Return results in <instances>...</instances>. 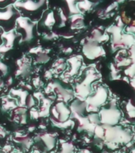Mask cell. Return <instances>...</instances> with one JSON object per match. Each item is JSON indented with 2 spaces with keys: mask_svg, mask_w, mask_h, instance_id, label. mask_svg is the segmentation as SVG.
<instances>
[{
  "mask_svg": "<svg viewBox=\"0 0 135 153\" xmlns=\"http://www.w3.org/2000/svg\"><path fill=\"white\" fill-rule=\"evenodd\" d=\"M14 6L21 17L37 22L47 10L48 0H17Z\"/></svg>",
  "mask_w": 135,
  "mask_h": 153,
  "instance_id": "1",
  "label": "cell"
},
{
  "mask_svg": "<svg viewBox=\"0 0 135 153\" xmlns=\"http://www.w3.org/2000/svg\"><path fill=\"white\" fill-rule=\"evenodd\" d=\"M20 17L21 14L14 5L0 8V28L4 33H9L14 30L16 26L17 20Z\"/></svg>",
  "mask_w": 135,
  "mask_h": 153,
  "instance_id": "2",
  "label": "cell"
},
{
  "mask_svg": "<svg viewBox=\"0 0 135 153\" xmlns=\"http://www.w3.org/2000/svg\"><path fill=\"white\" fill-rule=\"evenodd\" d=\"M37 24L36 22L30 21V19L20 17L17 20L15 30L16 33H19L21 36V38L24 42H30L35 38L37 32Z\"/></svg>",
  "mask_w": 135,
  "mask_h": 153,
  "instance_id": "3",
  "label": "cell"
},
{
  "mask_svg": "<svg viewBox=\"0 0 135 153\" xmlns=\"http://www.w3.org/2000/svg\"><path fill=\"white\" fill-rule=\"evenodd\" d=\"M70 110L63 102H59L51 108V116L57 122L65 121L69 117Z\"/></svg>",
  "mask_w": 135,
  "mask_h": 153,
  "instance_id": "4",
  "label": "cell"
},
{
  "mask_svg": "<svg viewBox=\"0 0 135 153\" xmlns=\"http://www.w3.org/2000/svg\"><path fill=\"white\" fill-rule=\"evenodd\" d=\"M119 112L115 108L104 110L102 112V122L107 124H115L119 120Z\"/></svg>",
  "mask_w": 135,
  "mask_h": 153,
  "instance_id": "5",
  "label": "cell"
},
{
  "mask_svg": "<svg viewBox=\"0 0 135 153\" xmlns=\"http://www.w3.org/2000/svg\"><path fill=\"white\" fill-rule=\"evenodd\" d=\"M16 1L17 0H0V8H5L10 5H14Z\"/></svg>",
  "mask_w": 135,
  "mask_h": 153,
  "instance_id": "6",
  "label": "cell"
},
{
  "mask_svg": "<svg viewBox=\"0 0 135 153\" xmlns=\"http://www.w3.org/2000/svg\"><path fill=\"white\" fill-rule=\"evenodd\" d=\"M3 33H4L3 30L0 28V45H2V34H3Z\"/></svg>",
  "mask_w": 135,
  "mask_h": 153,
  "instance_id": "7",
  "label": "cell"
},
{
  "mask_svg": "<svg viewBox=\"0 0 135 153\" xmlns=\"http://www.w3.org/2000/svg\"><path fill=\"white\" fill-rule=\"evenodd\" d=\"M86 1H88V2H90L91 4H93V3H97L98 2H100V0H86Z\"/></svg>",
  "mask_w": 135,
  "mask_h": 153,
  "instance_id": "8",
  "label": "cell"
},
{
  "mask_svg": "<svg viewBox=\"0 0 135 153\" xmlns=\"http://www.w3.org/2000/svg\"><path fill=\"white\" fill-rule=\"evenodd\" d=\"M132 153H135V149H134V150L132 151Z\"/></svg>",
  "mask_w": 135,
  "mask_h": 153,
  "instance_id": "9",
  "label": "cell"
}]
</instances>
